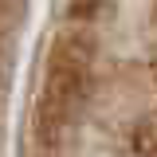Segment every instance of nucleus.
Returning <instances> with one entry per match:
<instances>
[{
    "label": "nucleus",
    "instance_id": "1",
    "mask_svg": "<svg viewBox=\"0 0 157 157\" xmlns=\"http://www.w3.org/2000/svg\"><path fill=\"white\" fill-rule=\"evenodd\" d=\"M102 8H106V0H67V16H71V20H78V24L94 20Z\"/></svg>",
    "mask_w": 157,
    "mask_h": 157
},
{
    "label": "nucleus",
    "instance_id": "2",
    "mask_svg": "<svg viewBox=\"0 0 157 157\" xmlns=\"http://www.w3.org/2000/svg\"><path fill=\"white\" fill-rule=\"evenodd\" d=\"M0 67H4V47H0Z\"/></svg>",
    "mask_w": 157,
    "mask_h": 157
}]
</instances>
